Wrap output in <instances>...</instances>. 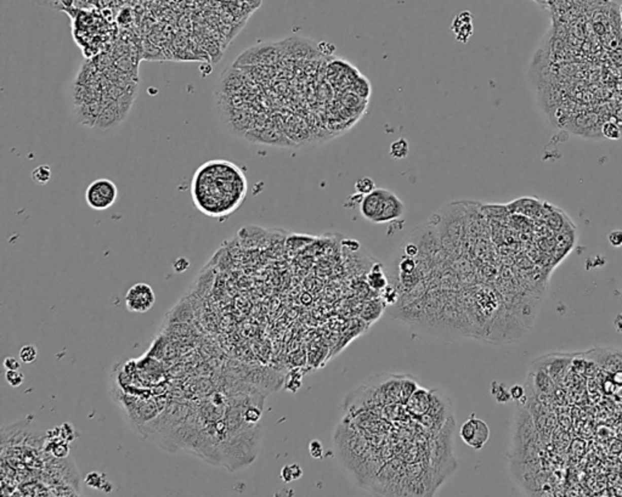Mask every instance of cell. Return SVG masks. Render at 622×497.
<instances>
[{"label":"cell","instance_id":"cell-1","mask_svg":"<svg viewBox=\"0 0 622 497\" xmlns=\"http://www.w3.org/2000/svg\"><path fill=\"white\" fill-rule=\"evenodd\" d=\"M246 191L247 183L243 173L226 161L208 162L193 176V202L209 217L229 216L242 203Z\"/></svg>","mask_w":622,"mask_h":497},{"label":"cell","instance_id":"cell-2","mask_svg":"<svg viewBox=\"0 0 622 497\" xmlns=\"http://www.w3.org/2000/svg\"><path fill=\"white\" fill-rule=\"evenodd\" d=\"M283 55L280 43H260L247 49L237 57L233 67L271 66Z\"/></svg>","mask_w":622,"mask_h":497},{"label":"cell","instance_id":"cell-3","mask_svg":"<svg viewBox=\"0 0 622 497\" xmlns=\"http://www.w3.org/2000/svg\"><path fill=\"white\" fill-rule=\"evenodd\" d=\"M118 189L110 179L94 180L85 191L87 204L94 210H106L116 203Z\"/></svg>","mask_w":622,"mask_h":497},{"label":"cell","instance_id":"cell-4","mask_svg":"<svg viewBox=\"0 0 622 497\" xmlns=\"http://www.w3.org/2000/svg\"><path fill=\"white\" fill-rule=\"evenodd\" d=\"M124 302L125 308L130 312L144 314V312L150 311L155 305V291L146 282H137L127 291Z\"/></svg>","mask_w":622,"mask_h":497},{"label":"cell","instance_id":"cell-5","mask_svg":"<svg viewBox=\"0 0 622 497\" xmlns=\"http://www.w3.org/2000/svg\"><path fill=\"white\" fill-rule=\"evenodd\" d=\"M462 440L474 450H481L490 439L488 423L472 415L462 424L460 429Z\"/></svg>","mask_w":622,"mask_h":497},{"label":"cell","instance_id":"cell-6","mask_svg":"<svg viewBox=\"0 0 622 497\" xmlns=\"http://www.w3.org/2000/svg\"><path fill=\"white\" fill-rule=\"evenodd\" d=\"M388 193L387 189H374L373 191L362 196L360 202V213L368 222L375 224L381 211L383 209L384 199Z\"/></svg>","mask_w":622,"mask_h":497},{"label":"cell","instance_id":"cell-7","mask_svg":"<svg viewBox=\"0 0 622 497\" xmlns=\"http://www.w3.org/2000/svg\"><path fill=\"white\" fill-rule=\"evenodd\" d=\"M245 139L254 144H263L269 146H287L288 141L281 131L273 128H254L248 129L245 134Z\"/></svg>","mask_w":622,"mask_h":497},{"label":"cell","instance_id":"cell-8","mask_svg":"<svg viewBox=\"0 0 622 497\" xmlns=\"http://www.w3.org/2000/svg\"><path fill=\"white\" fill-rule=\"evenodd\" d=\"M405 211L406 207L405 204H403V202L395 193L388 190L386 199H384L383 209H382L381 216L378 217V220L375 224H386L394 222V220H398L405 216Z\"/></svg>","mask_w":622,"mask_h":497},{"label":"cell","instance_id":"cell-9","mask_svg":"<svg viewBox=\"0 0 622 497\" xmlns=\"http://www.w3.org/2000/svg\"><path fill=\"white\" fill-rule=\"evenodd\" d=\"M430 398H432V392H428L424 388L418 386L413 394L409 397L406 403V407L414 417L422 418L429 410Z\"/></svg>","mask_w":622,"mask_h":497},{"label":"cell","instance_id":"cell-10","mask_svg":"<svg viewBox=\"0 0 622 497\" xmlns=\"http://www.w3.org/2000/svg\"><path fill=\"white\" fill-rule=\"evenodd\" d=\"M451 30L458 42L467 43L473 36V15L469 11H462L456 15Z\"/></svg>","mask_w":622,"mask_h":497},{"label":"cell","instance_id":"cell-11","mask_svg":"<svg viewBox=\"0 0 622 497\" xmlns=\"http://www.w3.org/2000/svg\"><path fill=\"white\" fill-rule=\"evenodd\" d=\"M529 376L532 377V379L529 378V382H532V389H536V390L543 393V394H549V393L553 392L554 380L546 371L536 366V369L532 370Z\"/></svg>","mask_w":622,"mask_h":497},{"label":"cell","instance_id":"cell-12","mask_svg":"<svg viewBox=\"0 0 622 497\" xmlns=\"http://www.w3.org/2000/svg\"><path fill=\"white\" fill-rule=\"evenodd\" d=\"M569 361H570L569 359L554 357L553 360L550 361V363L548 364L546 367L537 366V365H535V366L540 367V369L546 371V372L549 374L550 377H552L553 380H558L559 378H562V377L564 376V370L568 369Z\"/></svg>","mask_w":622,"mask_h":497},{"label":"cell","instance_id":"cell-13","mask_svg":"<svg viewBox=\"0 0 622 497\" xmlns=\"http://www.w3.org/2000/svg\"><path fill=\"white\" fill-rule=\"evenodd\" d=\"M408 153H409L408 141L406 139H403V137L394 141V143H392V145H390L389 155L393 159H396V161H399V159H405L408 156Z\"/></svg>","mask_w":622,"mask_h":497},{"label":"cell","instance_id":"cell-14","mask_svg":"<svg viewBox=\"0 0 622 497\" xmlns=\"http://www.w3.org/2000/svg\"><path fill=\"white\" fill-rule=\"evenodd\" d=\"M32 180L37 185H46L51 180V169L49 165L42 164L32 171Z\"/></svg>","mask_w":622,"mask_h":497},{"label":"cell","instance_id":"cell-15","mask_svg":"<svg viewBox=\"0 0 622 497\" xmlns=\"http://www.w3.org/2000/svg\"><path fill=\"white\" fill-rule=\"evenodd\" d=\"M379 268H381V264L375 265L373 270H372V272L368 276V285L375 291L383 290V288H386L387 286V280H386V277H384L383 271H382V270H378Z\"/></svg>","mask_w":622,"mask_h":497},{"label":"cell","instance_id":"cell-16","mask_svg":"<svg viewBox=\"0 0 622 497\" xmlns=\"http://www.w3.org/2000/svg\"><path fill=\"white\" fill-rule=\"evenodd\" d=\"M303 475V469L300 468L299 465L293 463V465L285 466L281 471V478L286 483H291V481L300 479Z\"/></svg>","mask_w":622,"mask_h":497},{"label":"cell","instance_id":"cell-17","mask_svg":"<svg viewBox=\"0 0 622 497\" xmlns=\"http://www.w3.org/2000/svg\"><path fill=\"white\" fill-rule=\"evenodd\" d=\"M491 393L497 403L503 404V403H508L509 400H512V398H510L509 389H507L506 386H504L503 383H498V382L492 383Z\"/></svg>","mask_w":622,"mask_h":497},{"label":"cell","instance_id":"cell-18","mask_svg":"<svg viewBox=\"0 0 622 497\" xmlns=\"http://www.w3.org/2000/svg\"><path fill=\"white\" fill-rule=\"evenodd\" d=\"M602 134H603V136L606 137V139H609V140H618V139H621V136H622V131H621L620 127L611 121H608V122H605V123H603Z\"/></svg>","mask_w":622,"mask_h":497},{"label":"cell","instance_id":"cell-19","mask_svg":"<svg viewBox=\"0 0 622 497\" xmlns=\"http://www.w3.org/2000/svg\"><path fill=\"white\" fill-rule=\"evenodd\" d=\"M18 357H20V361L22 364H32L37 360V357H38V350H37L36 346L32 344L23 345L22 348H21Z\"/></svg>","mask_w":622,"mask_h":497},{"label":"cell","instance_id":"cell-20","mask_svg":"<svg viewBox=\"0 0 622 497\" xmlns=\"http://www.w3.org/2000/svg\"><path fill=\"white\" fill-rule=\"evenodd\" d=\"M375 189V183L371 178H361L355 183V190L360 196H365Z\"/></svg>","mask_w":622,"mask_h":497},{"label":"cell","instance_id":"cell-21","mask_svg":"<svg viewBox=\"0 0 622 497\" xmlns=\"http://www.w3.org/2000/svg\"><path fill=\"white\" fill-rule=\"evenodd\" d=\"M5 379L8 384L12 388H17V386L22 385V383L24 382V376L18 370H9L5 372Z\"/></svg>","mask_w":622,"mask_h":497},{"label":"cell","instance_id":"cell-22","mask_svg":"<svg viewBox=\"0 0 622 497\" xmlns=\"http://www.w3.org/2000/svg\"><path fill=\"white\" fill-rule=\"evenodd\" d=\"M309 453L313 458L321 459L323 457V446L320 440H313L309 444Z\"/></svg>","mask_w":622,"mask_h":497},{"label":"cell","instance_id":"cell-23","mask_svg":"<svg viewBox=\"0 0 622 497\" xmlns=\"http://www.w3.org/2000/svg\"><path fill=\"white\" fill-rule=\"evenodd\" d=\"M510 393V398H512V400L514 401H520L522 399H526V392L525 388L523 385L515 384L513 385L512 388L509 389Z\"/></svg>","mask_w":622,"mask_h":497},{"label":"cell","instance_id":"cell-24","mask_svg":"<svg viewBox=\"0 0 622 497\" xmlns=\"http://www.w3.org/2000/svg\"><path fill=\"white\" fill-rule=\"evenodd\" d=\"M608 241L612 247H622V230H614L608 235Z\"/></svg>","mask_w":622,"mask_h":497},{"label":"cell","instance_id":"cell-25","mask_svg":"<svg viewBox=\"0 0 622 497\" xmlns=\"http://www.w3.org/2000/svg\"><path fill=\"white\" fill-rule=\"evenodd\" d=\"M403 252H405V256L414 258L418 256V253H420V247L417 246V244L413 243V242H411V243H407L403 248Z\"/></svg>","mask_w":622,"mask_h":497},{"label":"cell","instance_id":"cell-26","mask_svg":"<svg viewBox=\"0 0 622 497\" xmlns=\"http://www.w3.org/2000/svg\"><path fill=\"white\" fill-rule=\"evenodd\" d=\"M4 367L6 371L9 370H20L21 361L16 360L15 358H6L4 360Z\"/></svg>","mask_w":622,"mask_h":497},{"label":"cell","instance_id":"cell-27","mask_svg":"<svg viewBox=\"0 0 622 497\" xmlns=\"http://www.w3.org/2000/svg\"><path fill=\"white\" fill-rule=\"evenodd\" d=\"M189 265H190L189 260L185 259V258H180V259H178L177 262L174 263V270L177 272H179V274H181V272H184L185 270H187Z\"/></svg>","mask_w":622,"mask_h":497},{"label":"cell","instance_id":"cell-28","mask_svg":"<svg viewBox=\"0 0 622 497\" xmlns=\"http://www.w3.org/2000/svg\"><path fill=\"white\" fill-rule=\"evenodd\" d=\"M615 326H616L617 332H622V312L618 314L616 320H615Z\"/></svg>","mask_w":622,"mask_h":497},{"label":"cell","instance_id":"cell-29","mask_svg":"<svg viewBox=\"0 0 622 497\" xmlns=\"http://www.w3.org/2000/svg\"><path fill=\"white\" fill-rule=\"evenodd\" d=\"M56 2L57 0H38V3H41V4H48L54 6V8H56Z\"/></svg>","mask_w":622,"mask_h":497}]
</instances>
